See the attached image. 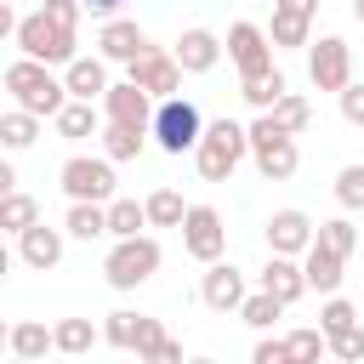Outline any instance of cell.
Masks as SVG:
<instances>
[{"label":"cell","instance_id":"4fadbf2b","mask_svg":"<svg viewBox=\"0 0 364 364\" xmlns=\"http://www.w3.org/2000/svg\"><path fill=\"white\" fill-rule=\"evenodd\" d=\"M262 233H267V250H284V256H301L313 239H318V222L307 216V210H296V205H284V210H273L267 222H262Z\"/></svg>","mask_w":364,"mask_h":364},{"label":"cell","instance_id":"7bdbcfd3","mask_svg":"<svg viewBox=\"0 0 364 364\" xmlns=\"http://www.w3.org/2000/svg\"><path fill=\"white\" fill-rule=\"evenodd\" d=\"M250 358H256V364H284V358H290V347H284V341H267V336H262Z\"/></svg>","mask_w":364,"mask_h":364},{"label":"cell","instance_id":"836d02e7","mask_svg":"<svg viewBox=\"0 0 364 364\" xmlns=\"http://www.w3.org/2000/svg\"><path fill=\"white\" fill-rule=\"evenodd\" d=\"M279 313H284V301H279L273 290H256V296H245V307H239V318H245L250 330H267Z\"/></svg>","mask_w":364,"mask_h":364},{"label":"cell","instance_id":"30bf717a","mask_svg":"<svg viewBox=\"0 0 364 364\" xmlns=\"http://www.w3.org/2000/svg\"><path fill=\"white\" fill-rule=\"evenodd\" d=\"M159 336H165V324L148 318V313H136V307H114V313L102 318V341L119 347V353H136V358H142Z\"/></svg>","mask_w":364,"mask_h":364},{"label":"cell","instance_id":"9c48e42d","mask_svg":"<svg viewBox=\"0 0 364 364\" xmlns=\"http://www.w3.org/2000/svg\"><path fill=\"white\" fill-rule=\"evenodd\" d=\"M182 250L193 262H222L228 228H222V210L216 205H188V216H182Z\"/></svg>","mask_w":364,"mask_h":364},{"label":"cell","instance_id":"ba28073f","mask_svg":"<svg viewBox=\"0 0 364 364\" xmlns=\"http://www.w3.org/2000/svg\"><path fill=\"white\" fill-rule=\"evenodd\" d=\"M57 182H63V193L68 199H114V159L102 154V159H85V154H74V159H63V171H57Z\"/></svg>","mask_w":364,"mask_h":364},{"label":"cell","instance_id":"1f68e13d","mask_svg":"<svg viewBox=\"0 0 364 364\" xmlns=\"http://www.w3.org/2000/svg\"><path fill=\"white\" fill-rule=\"evenodd\" d=\"M267 114H273V119H279V125H284L290 136H301V131H307V119H313V102H307L301 91H284V97H279V102H273Z\"/></svg>","mask_w":364,"mask_h":364},{"label":"cell","instance_id":"b9f144b4","mask_svg":"<svg viewBox=\"0 0 364 364\" xmlns=\"http://www.w3.org/2000/svg\"><path fill=\"white\" fill-rule=\"evenodd\" d=\"M40 11L57 17V23H68V28H80V11H85V6H80V0H46Z\"/></svg>","mask_w":364,"mask_h":364},{"label":"cell","instance_id":"4dcf8cb0","mask_svg":"<svg viewBox=\"0 0 364 364\" xmlns=\"http://www.w3.org/2000/svg\"><path fill=\"white\" fill-rule=\"evenodd\" d=\"M34 222H40V205H34L28 193H17V188H11V193L0 199V228L17 239V233H23V228H34Z\"/></svg>","mask_w":364,"mask_h":364},{"label":"cell","instance_id":"ac0fdd59","mask_svg":"<svg viewBox=\"0 0 364 364\" xmlns=\"http://www.w3.org/2000/svg\"><path fill=\"white\" fill-rule=\"evenodd\" d=\"M97 51H102L108 63H131V57L148 51V34H142L131 17H102V28H97Z\"/></svg>","mask_w":364,"mask_h":364},{"label":"cell","instance_id":"9a60e30c","mask_svg":"<svg viewBox=\"0 0 364 364\" xmlns=\"http://www.w3.org/2000/svg\"><path fill=\"white\" fill-rule=\"evenodd\" d=\"M313 11H318V0H273V46L279 51H301V46H313Z\"/></svg>","mask_w":364,"mask_h":364},{"label":"cell","instance_id":"f6af8a7d","mask_svg":"<svg viewBox=\"0 0 364 364\" xmlns=\"http://www.w3.org/2000/svg\"><path fill=\"white\" fill-rule=\"evenodd\" d=\"M353 17H358V23H364V0H353Z\"/></svg>","mask_w":364,"mask_h":364},{"label":"cell","instance_id":"6da1fadb","mask_svg":"<svg viewBox=\"0 0 364 364\" xmlns=\"http://www.w3.org/2000/svg\"><path fill=\"white\" fill-rule=\"evenodd\" d=\"M6 91H11L17 108H28V114H40V119H57L63 102H68V80H57L51 63H40V57L6 63Z\"/></svg>","mask_w":364,"mask_h":364},{"label":"cell","instance_id":"d6986e66","mask_svg":"<svg viewBox=\"0 0 364 364\" xmlns=\"http://www.w3.org/2000/svg\"><path fill=\"white\" fill-rule=\"evenodd\" d=\"M63 233H68V228H46V222H34V228L17 233V256H23L34 273H51V267L63 262Z\"/></svg>","mask_w":364,"mask_h":364},{"label":"cell","instance_id":"8992f818","mask_svg":"<svg viewBox=\"0 0 364 364\" xmlns=\"http://www.w3.org/2000/svg\"><path fill=\"white\" fill-rule=\"evenodd\" d=\"M199 136H205V114H199L182 91H176V97H159V108H154V142H159L165 154H193Z\"/></svg>","mask_w":364,"mask_h":364},{"label":"cell","instance_id":"7402d4cb","mask_svg":"<svg viewBox=\"0 0 364 364\" xmlns=\"http://www.w3.org/2000/svg\"><path fill=\"white\" fill-rule=\"evenodd\" d=\"M63 80H68V97L97 102V97H108V57H102V51H97V57H74V63L63 68Z\"/></svg>","mask_w":364,"mask_h":364},{"label":"cell","instance_id":"ee69618b","mask_svg":"<svg viewBox=\"0 0 364 364\" xmlns=\"http://www.w3.org/2000/svg\"><path fill=\"white\" fill-rule=\"evenodd\" d=\"M80 6H85V11H91V17H114V11H119V6H125V0H80Z\"/></svg>","mask_w":364,"mask_h":364},{"label":"cell","instance_id":"ab89813d","mask_svg":"<svg viewBox=\"0 0 364 364\" xmlns=\"http://www.w3.org/2000/svg\"><path fill=\"white\" fill-rule=\"evenodd\" d=\"M336 97H341V119L364 131V85H358V80H347V91H336Z\"/></svg>","mask_w":364,"mask_h":364},{"label":"cell","instance_id":"5b68a950","mask_svg":"<svg viewBox=\"0 0 364 364\" xmlns=\"http://www.w3.org/2000/svg\"><path fill=\"white\" fill-rule=\"evenodd\" d=\"M159 239H148V233H131V239H114V250L102 256V279L114 284V290H136V284H148L154 273H159Z\"/></svg>","mask_w":364,"mask_h":364},{"label":"cell","instance_id":"277c9868","mask_svg":"<svg viewBox=\"0 0 364 364\" xmlns=\"http://www.w3.org/2000/svg\"><path fill=\"white\" fill-rule=\"evenodd\" d=\"M245 131H250V159H256V171H262L267 182H290V176H296V165H301L296 136H290L273 114H256Z\"/></svg>","mask_w":364,"mask_h":364},{"label":"cell","instance_id":"3957f363","mask_svg":"<svg viewBox=\"0 0 364 364\" xmlns=\"http://www.w3.org/2000/svg\"><path fill=\"white\" fill-rule=\"evenodd\" d=\"M245 154H250V131L233 125V119H210L205 136H199V148H193V165H199L205 182H228Z\"/></svg>","mask_w":364,"mask_h":364},{"label":"cell","instance_id":"d4e9b609","mask_svg":"<svg viewBox=\"0 0 364 364\" xmlns=\"http://www.w3.org/2000/svg\"><path fill=\"white\" fill-rule=\"evenodd\" d=\"M63 228H68V239H102L108 233V205L102 199H68V216H63Z\"/></svg>","mask_w":364,"mask_h":364},{"label":"cell","instance_id":"2e32d148","mask_svg":"<svg viewBox=\"0 0 364 364\" xmlns=\"http://www.w3.org/2000/svg\"><path fill=\"white\" fill-rule=\"evenodd\" d=\"M154 108H159V97L142 91L136 80H119V85H108V97H102V114L119 119V125H148V131H154Z\"/></svg>","mask_w":364,"mask_h":364},{"label":"cell","instance_id":"484cf974","mask_svg":"<svg viewBox=\"0 0 364 364\" xmlns=\"http://www.w3.org/2000/svg\"><path fill=\"white\" fill-rule=\"evenodd\" d=\"M284 91H290V80H284L279 68H267V74H245V80H239V97H245L256 114H267V108H273Z\"/></svg>","mask_w":364,"mask_h":364},{"label":"cell","instance_id":"83f0119b","mask_svg":"<svg viewBox=\"0 0 364 364\" xmlns=\"http://www.w3.org/2000/svg\"><path fill=\"white\" fill-rule=\"evenodd\" d=\"M34 136H40V114H28V108H11V114H0V142H6L11 154L34 148Z\"/></svg>","mask_w":364,"mask_h":364},{"label":"cell","instance_id":"f546056e","mask_svg":"<svg viewBox=\"0 0 364 364\" xmlns=\"http://www.w3.org/2000/svg\"><path fill=\"white\" fill-rule=\"evenodd\" d=\"M51 330H57V353H91L102 341V330L91 318H57Z\"/></svg>","mask_w":364,"mask_h":364},{"label":"cell","instance_id":"44dd1931","mask_svg":"<svg viewBox=\"0 0 364 364\" xmlns=\"http://www.w3.org/2000/svg\"><path fill=\"white\" fill-rule=\"evenodd\" d=\"M176 63H182L188 74H210V68L222 63V40H216L210 28H182V40H176Z\"/></svg>","mask_w":364,"mask_h":364},{"label":"cell","instance_id":"ffe728a7","mask_svg":"<svg viewBox=\"0 0 364 364\" xmlns=\"http://www.w3.org/2000/svg\"><path fill=\"white\" fill-rule=\"evenodd\" d=\"M301 267H307V290H318V296H336L341 279H347V256L330 250V245H318V239L301 250Z\"/></svg>","mask_w":364,"mask_h":364},{"label":"cell","instance_id":"4316f807","mask_svg":"<svg viewBox=\"0 0 364 364\" xmlns=\"http://www.w3.org/2000/svg\"><path fill=\"white\" fill-rule=\"evenodd\" d=\"M148 136H154L148 125H119V119H108V125H102V154H108L114 165H119V159H136Z\"/></svg>","mask_w":364,"mask_h":364},{"label":"cell","instance_id":"d6a6232c","mask_svg":"<svg viewBox=\"0 0 364 364\" xmlns=\"http://www.w3.org/2000/svg\"><path fill=\"white\" fill-rule=\"evenodd\" d=\"M182 216H188V205H182L176 188H154L148 193V222L154 228H182Z\"/></svg>","mask_w":364,"mask_h":364},{"label":"cell","instance_id":"52a82bcc","mask_svg":"<svg viewBox=\"0 0 364 364\" xmlns=\"http://www.w3.org/2000/svg\"><path fill=\"white\" fill-rule=\"evenodd\" d=\"M307 80H313V91H347V80H353V46L341 34H318L307 46Z\"/></svg>","mask_w":364,"mask_h":364},{"label":"cell","instance_id":"cb8c5ba5","mask_svg":"<svg viewBox=\"0 0 364 364\" xmlns=\"http://www.w3.org/2000/svg\"><path fill=\"white\" fill-rule=\"evenodd\" d=\"M102 119H108V114H97L85 97H68V102H63V114H57L51 125H57V136H63V142H85V136H97V131H102Z\"/></svg>","mask_w":364,"mask_h":364},{"label":"cell","instance_id":"f1b7e54d","mask_svg":"<svg viewBox=\"0 0 364 364\" xmlns=\"http://www.w3.org/2000/svg\"><path fill=\"white\" fill-rule=\"evenodd\" d=\"M142 228H154L148 222V199L136 205V199H108V233L114 239H131V233H142Z\"/></svg>","mask_w":364,"mask_h":364},{"label":"cell","instance_id":"7a4b0ae2","mask_svg":"<svg viewBox=\"0 0 364 364\" xmlns=\"http://www.w3.org/2000/svg\"><path fill=\"white\" fill-rule=\"evenodd\" d=\"M11 40H17L23 57H40V63H51V68H68V63L80 57V34H74L68 23L46 17V11H28V17L17 23Z\"/></svg>","mask_w":364,"mask_h":364},{"label":"cell","instance_id":"8d00e7d4","mask_svg":"<svg viewBox=\"0 0 364 364\" xmlns=\"http://www.w3.org/2000/svg\"><path fill=\"white\" fill-rule=\"evenodd\" d=\"M347 324H358V307H353L347 296H324V307H318V330L336 336V330H347Z\"/></svg>","mask_w":364,"mask_h":364},{"label":"cell","instance_id":"5bb4252c","mask_svg":"<svg viewBox=\"0 0 364 364\" xmlns=\"http://www.w3.org/2000/svg\"><path fill=\"white\" fill-rule=\"evenodd\" d=\"M245 273L233 267V262H205V279H199V301L210 307V313H239L245 307Z\"/></svg>","mask_w":364,"mask_h":364},{"label":"cell","instance_id":"8fae6325","mask_svg":"<svg viewBox=\"0 0 364 364\" xmlns=\"http://www.w3.org/2000/svg\"><path fill=\"white\" fill-rule=\"evenodd\" d=\"M125 68H131V80H136L142 91H154V97H176V91H182V74H188V68L176 63V51H159V46H148V51L131 57Z\"/></svg>","mask_w":364,"mask_h":364},{"label":"cell","instance_id":"e575fe53","mask_svg":"<svg viewBox=\"0 0 364 364\" xmlns=\"http://www.w3.org/2000/svg\"><path fill=\"white\" fill-rule=\"evenodd\" d=\"M284 347H290V358H296V364H307V358H324V353H330V336L301 324V330H290V336H284Z\"/></svg>","mask_w":364,"mask_h":364},{"label":"cell","instance_id":"d590c367","mask_svg":"<svg viewBox=\"0 0 364 364\" xmlns=\"http://www.w3.org/2000/svg\"><path fill=\"white\" fill-rule=\"evenodd\" d=\"M318 245H330V250L353 256V250H358V228H353L347 216H330V222H318Z\"/></svg>","mask_w":364,"mask_h":364},{"label":"cell","instance_id":"60d3db41","mask_svg":"<svg viewBox=\"0 0 364 364\" xmlns=\"http://www.w3.org/2000/svg\"><path fill=\"white\" fill-rule=\"evenodd\" d=\"M142 358H148V364H176V358H182V341H176V336H159Z\"/></svg>","mask_w":364,"mask_h":364},{"label":"cell","instance_id":"603a6c76","mask_svg":"<svg viewBox=\"0 0 364 364\" xmlns=\"http://www.w3.org/2000/svg\"><path fill=\"white\" fill-rule=\"evenodd\" d=\"M6 347H11L17 364H34V358H46V353L57 347V330H46L40 318H17V324L6 330Z\"/></svg>","mask_w":364,"mask_h":364},{"label":"cell","instance_id":"f35d334b","mask_svg":"<svg viewBox=\"0 0 364 364\" xmlns=\"http://www.w3.org/2000/svg\"><path fill=\"white\" fill-rule=\"evenodd\" d=\"M330 353H336V358H347V364H364V324L336 330V336H330Z\"/></svg>","mask_w":364,"mask_h":364},{"label":"cell","instance_id":"7c38bea8","mask_svg":"<svg viewBox=\"0 0 364 364\" xmlns=\"http://www.w3.org/2000/svg\"><path fill=\"white\" fill-rule=\"evenodd\" d=\"M273 51H279V46H273L267 28H256V23H233V28H228V57L239 63V80H245V74H267V68H273Z\"/></svg>","mask_w":364,"mask_h":364},{"label":"cell","instance_id":"e0dca14e","mask_svg":"<svg viewBox=\"0 0 364 364\" xmlns=\"http://www.w3.org/2000/svg\"><path fill=\"white\" fill-rule=\"evenodd\" d=\"M262 290H273L284 307L307 296V267L301 256H284V250H267V267H262Z\"/></svg>","mask_w":364,"mask_h":364},{"label":"cell","instance_id":"74e56055","mask_svg":"<svg viewBox=\"0 0 364 364\" xmlns=\"http://www.w3.org/2000/svg\"><path fill=\"white\" fill-rule=\"evenodd\" d=\"M336 199H341V210H364V165H341Z\"/></svg>","mask_w":364,"mask_h":364}]
</instances>
